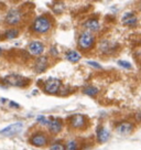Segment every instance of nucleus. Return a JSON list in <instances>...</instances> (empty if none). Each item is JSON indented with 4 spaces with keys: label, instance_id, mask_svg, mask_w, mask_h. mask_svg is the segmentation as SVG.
Segmentation results:
<instances>
[{
    "label": "nucleus",
    "instance_id": "nucleus-1",
    "mask_svg": "<svg viewBox=\"0 0 141 150\" xmlns=\"http://www.w3.org/2000/svg\"><path fill=\"white\" fill-rule=\"evenodd\" d=\"M52 22L50 18L47 16H40L34 20L32 24V30L35 33L39 34H44V33L49 32L51 30Z\"/></svg>",
    "mask_w": 141,
    "mask_h": 150
},
{
    "label": "nucleus",
    "instance_id": "nucleus-2",
    "mask_svg": "<svg viewBox=\"0 0 141 150\" xmlns=\"http://www.w3.org/2000/svg\"><path fill=\"white\" fill-rule=\"evenodd\" d=\"M95 42L94 34L90 31H83L78 37V47L82 50H90L93 47Z\"/></svg>",
    "mask_w": 141,
    "mask_h": 150
},
{
    "label": "nucleus",
    "instance_id": "nucleus-3",
    "mask_svg": "<svg viewBox=\"0 0 141 150\" xmlns=\"http://www.w3.org/2000/svg\"><path fill=\"white\" fill-rule=\"evenodd\" d=\"M5 82L11 86H17V87H24L29 84L28 79L19 74H10L8 76H6Z\"/></svg>",
    "mask_w": 141,
    "mask_h": 150
},
{
    "label": "nucleus",
    "instance_id": "nucleus-4",
    "mask_svg": "<svg viewBox=\"0 0 141 150\" xmlns=\"http://www.w3.org/2000/svg\"><path fill=\"white\" fill-rule=\"evenodd\" d=\"M62 86L61 81L59 79H55V77H50L45 81L44 83V86H43V89L44 92L47 94H56Z\"/></svg>",
    "mask_w": 141,
    "mask_h": 150
},
{
    "label": "nucleus",
    "instance_id": "nucleus-5",
    "mask_svg": "<svg viewBox=\"0 0 141 150\" xmlns=\"http://www.w3.org/2000/svg\"><path fill=\"white\" fill-rule=\"evenodd\" d=\"M23 129V124L22 122H14V124H11L9 126L5 127L4 129H1L0 130V135H2V136H14V135H17V134H19L20 131Z\"/></svg>",
    "mask_w": 141,
    "mask_h": 150
},
{
    "label": "nucleus",
    "instance_id": "nucleus-6",
    "mask_svg": "<svg viewBox=\"0 0 141 150\" xmlns=\"http://www.w3.org/2000/svg\"><path fill=\"white\" fill-rule=\"evenodd\" d=\"M5 20H6V23L9 24V25H17L22 20V13H21V11H19V10L11 9L10 11H8Z\"/></svg>",
    "mask_w": 141,
    "mask_h": 150
},
{
    "label": "nucleus",
    "instance_id": "nucleus-7",
    "mask_svg": "<svg viewBox=\"0 0 141 150\" xmlns=\"http://www.w3.org/2000/svg\"><path fill=\"white\" fill-rule=\"evenodd\" d=\"M30 144L35 147H44L47 144V137L43 132H35L30 138Z\"/></svg>",
    "mask_w": 141,
    "mask_h": 150
},
{
    "label": "nucleus",
    "instance_id": "nucleus-8",
    "mask_svg": "<svg viewBox=\"0 0 141 150\" xmlns=\"http://www.w3.org/2000/svg\"><path fill=\"white\" fill-rule=\"evenodd\" d=\"M47 66H49V59H47V56L45 55H41L39 56L38 59H37V61H35V64H34V70L37 73H42L44 71L47 69Z\"/></svg>",
    "mask_w": 141,
    "mask_h": 150
},
{
    "label": "nucleus",
    "instance_id": "nucleus-9",
    "mask_svg": "<svg viewBox=\"0 0 141 150\" xmlns=\"http://www.w3.org/2000/svg\"><path fill=\"white\" fill-rule=\"evenodd\" d=\"M29 52L32 54V55H40L44 51V44L40 41H32L31 43H29L28 45Z\"/></svg>",
    "mask_w": 141,
    "mask_h": 150
},
{
    "label": "nucleus",
    "instance_id": "nucleus-10",
    "mask_svg": "<svg viewBox=\"0 0 141 150\" xmlns=\"http://www.w3.org/2000/svg\"><path fill=\"white\" fill-rule=\"evenodd\" d=\"M47 127L52 134H59L63 128V122L60 118H51L49 119Z\"/></svg>",
    "mask_w": 141,
    "mask_h": 150
},
{
    "label": "nucleus",
    "instance_id": "nucleus-11",
    "mask_svg": "<svg viewBox=\"0 0 141 150\" xmlns=\"http://www.w3.org/2000/svg\"><path fill=\"white\" fill-rule=\"evenodd\" d=\"M70 125L73 127V128H76V129L83 128V127L86 125V118H85L83 115H80V114L73 115V116L70 118Z\"/></svg>",
    "mask_w": 141,
    "mask_h": 150
},
{
    "label": "nucleus",
    "instance_id": "nucleus-12",
    "mask_svg": "<svg viewBox=\"0 0 141 150\" xmlns=\"http://www.w3.org/2000/svg\"><path fill=\"white\" fill-rule=\"evenodd\" d=\"M83 27L86 29V31H90L93 33L99 30V22L97 19H88L84 22Z\"/></svg>",
    "mask_w": 141,
    "mask_h": 150
},
{
    "label": "nucleus",
    "instance_id": "nucleus-13",
    "mask_svg": "<svg viewBox=\"0 0 141 150\" xmlns=\"http://www.w3.org/2000/svg\"><path fill=\"white\" fill-rule=\"evenodd\" d=\"M133 130V125L129 122H122L117 126V131L120 135H129Z\"/></svg>",
    "mask_w": 141,
    "mask_h": 150
},
{
    "label": "nucleus",
    "instance_id": "nucleus-14",
    "mask_svg": "<svg viewBox=\"0 0 141 150\" xmlns=\"http://www.w3.org/2000/svg\"><path fill=\"white\" fill-rule=\"evenodd\" d=\"M137 21H138V19H137L136 14L132 12H128L122 17V23L127 27H135L137 24Z\"/></svg>",
    "mask_w": 141,
    "mask_h": 150
},
{
    "label": "nucleus",
    "instance_id": "nucleus-15",
    "mask_svg": "<svg viewBox=\"0 0 141 150\" xmlns=\"http://www.w3.org/2000/svg\"><path fill=\"white\" fill-rule=\"evenodd\" d=\"M96 134H97V140L100 144L106 142L109 139V131L106 128H104V127H99Z\"/></svg>",
    "mask_w": 141,
    "mask_h": 150
},
{
    "label": "nucleus",
    "instance_id": "nucleus-16",
    "mask_svg": "<svg viewBox=\"0 0 141 150\" xmlns=\"http://www.w3.org/2000/svg\"><path fill=\"white\" fill-rule=\"evenodd\" d=\"M66 59L72 63H76L80 60V54L77 51L72 50V51H68L66 53Z\"/></svg>",
    "mask_w": 141,
    "mask_h": 150
},
{
    "label": "nucleus",
    "instance_id": "nucleus-17",
    "mask_svg": "<svg viewBox=\"0 0 141 150\" xmlns=\"http://www.w3.org/2000/svg\"><path fill=\"white\" fill-rule=\"evenodd\" d=\"M98 92H99V89L97 88V87H95V86H92V85L86 86V87L83 89V93L86 94V95H88V96H90V97L96 96V95L98 94Z\"/></svg>",
    "mask_w": 141,
    "mask_h": 150
},
{
    "label": "nucleus",
    "instance_id": "nucleus-18",
    "mask_svg": "<svg viewBox=\"0 0 141 150\" xmlns=\"http://www.w3.org/2000/svg\"><path fill=\"white\" fill-rule=\"evenodd\" d=\"M5 34L7 39H14V38H17L19 35V31L17 29H9V30L6 31Z\"/></svg>",
    "mask_w": 141,
    "mask_h": 150
},
{
    "label": "nucleus",
    "instance_id": "nucleus-19",
    "mask_svg": "<svg viewBox=\"0 0 141 150\" xmlns=\"http://www.w3.org/2000/svg\"><path fill=\"white\" fill-rule=\"evenodd\" d=\"M65 150H78V142L76 140L68 141L65 146Z\"/></svg>",
    "mask_w": 141,
    "mask_h": 150
},
{
    "label": "nucleus",
    "instance_id": "nucleus-20",
    "mask_svg": "<svg viewBox=\"0 0 141 150\" xmlns=\"http://www.w3.org/2000/svg\"><path fill=\"white\" fill-rule=\"evenodd\" d=\"M49 150H65V146H63L62 144H54Z\"/></svg>",
    "mask_w": 141,
    "mask_h": 150
},
{
    "label": "nucleus",
    "instance_id": "nucleus-21",
    "mask_svg": "<svg viewBox=\"0 0 141 150\" xmlns=\"http://www.w3.org/2000/svg\"><path fill=\"white\" fill-rule=\"evenodd\" d=\"M37 120H38L39 122L43 124V125H47V122H49V119H47L45 116H38Z\"/></svg>",
    "mask_w": 141,
    "mask_h": 150
},
{
    "label": "nucleus",
    "instance_id": "nucleus-22",
    "mask_svg": "<svg viewBox=\"0 0 141 150\" xmlns=\"http://www.w3.org/2000/svg\"><path fill=\"white\" fill-rule=\"evenodd\" d=\"M118 64L122 67H126V69H131V64L127 61H118Z\"/></svg>",
    "mask_w": 141,
    "mask_h": 150
},
{
    "label": "nucleus",
    "instance_id": "nucleus-23",
    "mask_svg": "<svg viewBox=\"0 0 141 150\" xmlns=\"http://www.w3.org/2000/svg\"><path fill=\"white\" fill-rule=\"evenodd\" d=\"M87 64L90 66H93L95 69H102V65H99L98 63H96V62H92V61H88L87 62Z\"/></svg>",
    "mask_w": 141,
    "mask_h": 150
},
{
    "label": "nucleus",
    "instance_id": "nucleus-24",
    "mask_svg": "<svg viewBox=\"0 0 141 150\" xmlns=\"http://www.w3.org/2000/svg\"><path fill=\"white\" fill-rule=\"evenodd\" d=\"M1 53H2V49L0 47V55H1Z\"/></svg>",
    "mask_w": 141,
    "mask_h": 150
}]
</instances>
